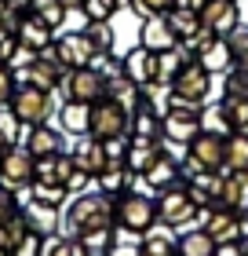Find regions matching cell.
<instances>
[{
    "label": "cell",
    "instance_id": "obj_50",
    "mask_svg": "<svg viewBox=\"0 0 248 256\" xmlns=\"http://www.w3.org/2000/svg\"><path fill=\"white\" fill-rule=\"evenodd\" d=\"M7 4H15V8H22V11H29V4H33V0H7Z\"/></svg>",
    "mask_w": 248,
    "mask_h": 256
},
{
    "label": "cell",
    "instance_id": "obj_19",
    "mask_svg": "<svg viewBox=\"0 0 248 256\" xmlns=\"http://www.w3.org/2000/svg\"><path fill=\"white\" fill-rule=\"evenodd\" d=\"M143 180L150 183L153 190H168L172 183H179V158L168 150V143L157 150V158L150 161V168L143 172Z\"/></svg>",
    "mask_w": 248,
    "mask_h": 256
},
{
    "label": "cell",
    "instance_id": "obj_39",
    "mask_svg": "<svg viewBox=\"0 0 248 256\" xmlns=\"http://www.w3.org/2000/svg\"><path fill=\"white\" fill-rule=\"evenodd\" d=\"M230 52H234V62L248 66V22H238V30L230 33Z\"/></svg>",
    "mask_w": 248,
    "mask_h": 256
},
{
    "label": "cell",
    "instance_id": "obj_32",
    "mask_svg": "<svg viewBox=\"0 0 248 256\" xmlns=\"http://www.w3.org/2000/svg\"><path fill=\"white\" fill-rule=\"evenodd\" d=\"M139 252L143 256H175V238L168 234V230H146Z\"/></svg>",
    "mask_w": 248,
    "mask_h": 256
},
{
    "label": "cell",
    "instance_id": "obj_46",
    "mask_svg": "<svg viewBox=\"0 0 248 256\" xmlns=\"http://www.w3.org/2000/svg\"><path fill=\"white\" fill-rule=\"evenodd\" d=\"M106 256H143V252H139L135 246H121V242H113V246H110V252H106Z\"/></svg>",
    "mask_w": 248,
    "mask_h": 256
},
{
    "label": "cell",
    "instance_id": "obj_36",
    "mask_svg": "<svg viewBox=\"0 0 248 256\" xmlns=\"http://www.w3.org/2000/svg\"><path fill=\"white\" fill-rule=\"evenodd\" d=\"M84 37L91 40L95 55L113 52V26H110V22H88V26H84Z\"/></svg>",
    "mask_w": 248,
    "mask_h": 256
},
{
    "label": "cell",
    "instance_id": "obj_47",
    "mask_svg": "<svg viewBox=\"0 0 248 256\" xmlns=\"http://www.w3.org/2000/svg\"><path fill=\"white\" fill-rule=\"evenodd\" d=\"M172 8H179V11H194V15H201V8H205V0H175Z\"/></svg>",
    "mask_w": 248,
    "mask_h": 256
},
{
    "label": "cell",
    "instance_id": "obj_8",
    "mask_svg": "<svg viewBox=\"0 0 248 256\" xmlns=\"http://www.w3.org/2000/svg\"><path fill=\"white\" fill-rule=\"evenodd\" d=\"M172 92H175L179 99H186V102H197V106H205L208 96H212V74L194 59V62H186L179 74H175Z\"/></svg>",
    "mask_w": 248,
    "mask_h": 256
},
{
    "label": "cell",
    "instance_id": "obj_24",
    "mask_svg": "<svg viewBox=\"0 0 248 256\" xmlns=\"http://www.w3.org/2000/svg\"><path fill=\"white\" fill-rule=\"evenodd\" d=\"M69 172H73V158L66 154H51V158H37V172H33V180L37 183H55V187H66Z\"/></svg>",
    "mask_w": 248,
    "mask_h": 256
},
{
    "label": "cell",
    "instance_id": "obj_44",
    "mask_svg": "<svg viewBox=\"0 0 248 256\" xmlns=\"http://www.w3.org/2000/svg\"><path fill=\"white\" fill-rule=\"evenodd\" d=\"M40 252H44V238L29 230V234H26V238H22L18 246H15V252H11V256H40Z\"/></svg>",
    "mask_w": 248,
    "mask_h": 256
},
{
    "label": "cell",
    "instance_id": "obj_12",
    "mask_svg": "<svg viewBox=\"0 0 248 256\" xmlns=\"http://www.w3.org/2000/svg\"><path fill=\"white\" fill-rule=\"evenodd\" d=\"M55 52H58V59H62V66H66V70L91 66V59H95V48H91V40L84 37V30L55 33Z\"/></svg>",
    "mask_w": 248,
    "mask_h": 256
},
{
    "label": "cell",
    "instance_id": "obj_38",
    "mask_svg": "<svg viewBox=\"0 0 248 256\" xmlns=\"http://www.w3.org/2000/svg\"><path fill=\"white\" fill-rule=\"evenodd\" d=\"M26 59H33V55H26V52L18 48V37H15V33L0 30V62L15 66V62H26Z\"/></svg>",
    "mask_w": 248,
    "mask_h": 256
},
{
    "label": "cell",
    "instance_id": "obj_37",
    "mask_svg": "<svg viewBox=\"0 0 248 256\" xmlns=\"http://www.w3.org/2000/svg\"><path fill=\"white\" fill-rule=\"evenodd\" d=\"M223 110H227V121L234 132H245L248 136V99H230V96H223Z\"/></svg>",
    "mask_w": 248,
    "mask_h": 256
},
{
    "label": "cell",
    "instance_id": "obj_17",
    "mask_svg": "<svg viewBox=\"0 0 248 256\" xmlns=\"http://www.w3.org/2000/svg\"><path fill=\"white\" fill-rule=\"evenodd\" d=\"M22 146L29 150L33 158H51V154H62V128H51V124H33L26 128L22 136Z\"/></svg>",
    "mask_w": 248,
    "mask_h": 256
},
{
    "label": "cell",
    "instance_id": "obj_2",
    "mask_svg": "<svg viewBox=\"0 0 248 256\" xmlns=\"http://www.w3.org/2000/svg\"><path fill=\"white\" fill-rule=\"evenodd\" d=\"M55 92H40V88H15V96H11V102L7 106L15 110V118L26 124V128H33V124H48L51 118H55Z\"/></svg>",
    "mask_w": 248,
    "mask_h": 256
},
{
    "label": "cell",
    "instance_id": "obj_14",
    "mask_svg": "<svg viewBox=\"0 0 248 256\" xmlns=\"http://www.w3.org/2000/svg\"><path fill=\"white\" fill-rule=\"evenodd\" d=\"M139 180H143V176L128 168V161H110V165L95 176V187L102 194H110V198H124V194H132V187Z\"/></svg>",
    "mask_w": 248,
    "mask_h": 256
},
{
    "label": "cell",
    "instance_id": "obj_28",
    "mask_svg": "<svg viewBox=\"0 0 248 256\" xmlns=\"http://www.w3.org/2000/svg\"><path fill=\"white\" fill-rule=\"evenodd\" d=\"M26 194H29V202L55 205V208H62V205L69 202V190H66V187H55V183H37V180L26 187Z\"/></svg>",
    "mask_w": 248,
    "mask_h": 256
},
{
    "label": "cell",
    "instance_id": "obj_40",
    "mask_svg": "<svg viewBox=\"0 0 248 256\" xmlns=\"http://www.w3.org/2000/svg\"><path fill=\"white\" fill-rule=\"evenodd\" d=\"M22 212V202H18V190L15 187H7V183H0V224L11 216H18Z\"/></svg>",
    "mask_w": 248,
    "mask_h": 256
},
{
    "label": "cell",
    "instance_id": "obj_13",
    "mask_svg": "<svg viewBox=\"0 0 248 256\" xmlns=\"http://www.w3.org/2000/svg\"><path fill=\"white\" fill-rule=\"evenodd\" d=\"M157 70H161V55L143 48V44H135L132 52H124V77L135 80L139 88H146L157 80Z\"/></svg>",
    "mask_w": 248,
    "mask_h": 256
},
{
    "label": "cell",
    "instance_id": "obj_35",
    "mask_svg": "<svg viewBox=\"0 0 248 256\" xmlns=\"http://www.w3.org/2000/svg\"><path fill=\"white\" fill-rule=\"evenodd\" d=\"M113 242L117 238H113V227H110V230H88V234H80L77 246L84 249V256H106Z\"/></svg>",
    "mask_w": 248,
    "mask_h": 256
},
{
    "label": "cell",
    "instance_id": "obj_11",
    "mask_svg": "<svg viewBox=\"0 0 248 256\" xmlns=\"http://www.w3.org/2000/svg\"><path fill=\"white\" fill-rule=\"evenodd\" d=\"M186 154L194 161H201V168L219 172V168H227V136H216V132H205V128H201L197 139L186 146Z\"/></svg>",
    "mask_w": 248,
    "mask_h": 256
},
{
    "label": "cell",
    "instance_id": "obj_43",
    "mask_svg": "<svg viewBox=\"0 0 248 256\" xmlns=\"http://www.w3.org/2000/svg\"><path fill=\"white\" fill-rule=\"evenodd\" d=\"M15 66H7V62H0V106L4 102H11V96H15Z\"/></svg>",
    "mask_w": 248,
    "mask_h": 256
},
{
    "label": "cell",
    "instance_id": "obj_49",
    "mask_svg": "<svg viewBox=\"0 0 248 256\" xmlns=\"http://www.w3.org/2000/svg\"><path fill=\"white\" fill-rule=\"evenodd\" d=\"M66 4V11H80V4H84V0H62Z\"/></svg>",
    "mask_w": 248,
    "mask_h": 256
},
{
    "label": "cell",
    "instance_id": "obj_22",
    "mask_svg": "<svg viewBox=\"0 0 248 256\" xmlns=\"http://www.w3.org/2000/svg\"><path fill=\"white\" fill-rule=\"evenodd\" d=\"M197 62L208 70L212 77L216 74H227V70L234 66V52H230V40L227 37H208L205 44L197 48Z\"/></svg>",
    "mask_w": 248,
    "mask_h": 256
},
{
    "label": "cell",
    "instance_id": "obj_16",
    "mask_svg": "<svg viewBox=\"0 0 248 256\" xmlns=\"http://www.w3.org/2000/svg\"><path fill=\"white\" fill-rule=\"evenodd\" d=\"M139 44L150 48V52H157V55L168 52V48H175L179 37H175L168 15H150V18H143V26H139Z\"/></svg>",
    "mask_w": 248,
    "mask_h": 256
},
{
    "label": "cell",
    "instance_id": "obj_1",
    "mask_svg": "<svg viewBox=\"0 0 248 256\" xmlns=\"http://www.w3.org/2000/svg\"><path fill=\"white\" fill-rule=\"evenodd\" d=\"M117 224V198L102 194V190H84V194H73L69 208L58 220V238L66 242H80V234L88 230H110Z\"/></svg>",
    "mask_w": 248,
    "mask_h": 256
},
{
    "label": "cell",
    "instance_id": "obj_30",
    "mask_svg": "<svg viewBox=\"0 0 248 256\" xmlns=\"http://www.w3.org/2000/svg\"><path fill=\"white\" fill-rule=\"evenodd\" d=\"M22 136H26V124H22L18 118H15V110L7 106H0V146H15V143H22Z\"/></svg>",
    "mask_w": 248,
    "mask_h": 256
},
{
    "label": "cell",
    "instance_id": "obj_10",
    "mask_svg": "<svg viewBox=\"0 0 248 256\" xmlns=\"http://www.w3.org/2000/svg\"><path fill=\"white\" fill-rule=\"evenodd\" d=\"M241 22L238 0H205L201 8V26H205L212 37H230Z\"/></svg>",
    "mask_w": 248,
    "mask_h": 256
},
{
    "label": "cell",
    "instance_id": "obj_3",
    "mask_svg": "<svg viewBox=\"0 0 248 256\" xmlns=\"http://www.w3.org/2000/svg\"><path fill=\"white\" fill-rule=\"evenodd\" d=\"M58 92H62V99H73V102H88V106H95L99 99H106V80H102L91 66H77V70H66V74H62Z\"/></svg>",
    "mask_w": 248,
    "mask_h": 256
},
{
    "label": "cell",
    "instance_id": "obj_29",
    "mask_svg": "<svg viewBox=\"0 0 248 256\" xmlns=\"http://www.w3.org/2000/svg\"><path fill=\"white\" fill-rule=\"evenodd\" d=\"M227 168L230 172H248V136L245 132L227 136Z\"/></svg>",
    "mask_w": 248,
    "mask_h": 256
},
{
    "label": "cell",
    "instance_id": "obj_20",
    "mask_svg": "<svg viewBox=\"0 0 248 256\" xmlns=\"http://www.w3.org/2000/svg\"><path fill=\"white\" fill-rule=\"evenodd\" d=\"M55 118H58V128H62V136H88V128H91V106L88 102H73V99H62V106L55 110Z\"/></svg>",
    "mask_w": 248,
    "mask_h": 256
},
{
    "label": "cell",
    "instance_id": "obj_7",
    "mask_svg": "<svg viewBox=\"0 0 248 256\" xmlns=\"http://www.w3.org/2000/svg\"><path fill=\"white\" fill-rule=\"evenodd\" d=\"M128 124H132V114H128L121 102H113V99H99L95 106H91V128H88V136H95V139H121L128 136Z\"/></svg>",
    "mask_w": 248,
    "mask_h": 256
},
{
    "label": "cell",
    "instance_id": "obj_27",
    "mask_svg": "<svg viewBox=\"0 0 248 256\" xmlns=\"http://www.w3.org/2000/svg\"><path fill=\"white\" fill-rule=\"evenodd\" d=\"M29 234V224H26V216H11V220H4V224H0V256H11L15 252V246L22 238Z\"/></svg>",
    "mask_w": 248,
    "mask_h": 256
},
{
    "label": "cell",
    "instance_id": "obj_6",
    "mask_svg": "<svg viewBox=\"0 0 248 256\" xmlns=\"http://www.w3.org/2000/svg\"><path fill=\"white\" fill-rule=\"evenodd\" d=\"M117 224L124 230H132V234H146L157 224V202L146 194H135V190L117 198Z\"/></svg>",
    "mask_w": 248,
    "mask_h": 256
},
{
    "label": "cell",
    "instance_id": "obj_5",
    "mask_svg": "<svg viewBox=\"0 0 248 256\" xmlns=\"http://www.w3.org/2000/svg\"><path fill=\"white\" fill-rule=\"evenodd\" d=\"M157 220L164 227H186V224H194V220H201V208L190 202L183 180L172 183L168 190H161V198H157Z\"/></svg>",
    "mask_w": 248,
    "mask_h": 256
},
{
    "label": "cell",
    "instance_id": "obj_21",
    "mask_svg": "<svg viewBox=\"0 0 248 256\" xmlns=\"http://www.w3.org/2000/svg\"><path fill=\"white\" fill-rule=\"evenodd\" d=\"M15 37H18V48L26 52V55H37L40 48H48V44L55 40V30L48 26V22H40V18L29 11V15L22 18V26H18Z\"/></svg>",
    "mask_w": 248,
    "mask_h": 256
},
{
    "label": "cell",
    "instance_id": "obj_45",
    "mask_svg": "<svg viewBox=\"0 0 248 256\" xmlns=\"http://www.w3.org/2000/svg\"><path fill=\"white\" fill-rule=\"evenodd\" d=\"M216 256H245L241 242H223V246H216Z\"/></svg>",
    "mask_w": 248,
    "mask_h": 256
},
{
    "label": "cell",
    "instance_id": "obj_48",
    "mask_svg": "<svg viewBox=\"0 0 248 256\" xmlns=\"http://www.w3.org/2000/svg\"><path fill=\"white\" fill-rule=\"evenodd\" d=\"M110 8L113 11H124V8H132V0H110Z\"/></svg>",
    "mask_w": 248,
    "mask_h": 256
},
{
    "label": "cell",
    "instance_id": "obj_18",
    "mask_svg": "<svg viewBox=\"0 0 248 256\" xmlns=\"http://www.w3.org/2000/svg\"><path fill=\"white\" fill-rule=\"evenodd\" d=\"M201 227L216 238V246H223V242H238V212L227 208V205L205 208V212H201Z\"/></svg>",
    "mask_w": 248,
    "mask_h": 256
},
{
    "label": "cell",
    "instance_id": "obj_25",
    "mask_svg": "<svg viewBox=\"0 0 248 256\" xmlns=\"http://www.w3.org/2000/svg\"><path fill=\"white\" fill-rule=\"evenodd\" d=\"M219 205L234 208V212H245L248 208V172H230L223 176V190H219Z\"/></svg>",
    "mask_w": 248,
    "mask_h": 256
},
{
    "label": "cell",
    "instance_id": "obj_52",
    "mask_svg": "<svg viewBox=\"0 0 248 256\" xmlns=\"http://www.w3.org/2000/svg\"><path fill=\"white\" fill-rule=\"evenodd\" d=\"M238 4H241V0H238Z\"/></svg>",
    "mask_w": 248,
    "mask_h": 256
},
{
    "label": "cell",
    "instance_id": "obj_15",
    "mask_svg": "<svg viewBox=\"0 0 248 256\" xmlns=\"http://www.w3.org/2000/svg\"><path fill=\"white\" fill-rule=\"evenodd\" d=\"M69 158H73V165L84 168L91 180H95L99 172L110 165V154H106L102 139H95V136H80L77 143H73V150H69Z\"/></svg>",
    "mask_w": 248,
    "mask_h": 256
},
{
    "label": "cell",
    "instance_id": "obj_9",
    "mask_svg": "<svg viewBox=\"0 0 248 256\" xmlns=\"http://www.w3.org/2000/svg\"><path fill=\"white\" fill-rule=\"evenodd\" d=\"M33 172H37V158H33L22 143L4 150V158H0V183L22 190V187H29V183H33Z\"/></svg>",
    "mask_w": 248,
    "mask_h": 256
},
{
    "label": "cell",
    "instance_id": "obj_33",
    "mask_svg": "<svg viewBox=\"0 0 248 256\" xmlns=\"http://www.w3.org/2000/svg\"><path fill=\"white\" fill-rule=\"evenodd\" d=\"M223 96H230V99H248V66L234 62L227 74H223Z\"/></svg>",
    "mask_w": 248,
    "mask_h": 256
},
{
    "label": "cell",
    "instance_id": "obj_23",
    "mask_svg": "<svg viewBox=\"0 0 248 256\" xmlns=\"http://www.w3.org/2000/svg\"><path fill=\"white\" fill-rule=\"evenodd\" d=\"M22 216H26V224H29L33 234H40V238H55V234H58V220H62V208H55V205H40V202H26Z\"/></svg>",
    "mask_w": 248,
    "mask_h": 256
},
{
    "label": "cell",
    "instance_id": "obj_26",
    "mask_svg": "<svg viewBox=\"0 0 248 256\" xmlns=\"http://www.w3.org/2000/svg\"><path fill=\"white\" fill-rule=\"evenodd\" d=\"M175 252L179 256H216V238H212L205 227L201 230H183V234L175 238Z\"/></svg>",
    "mask_w": 248,
    "mask_h": 256
},
{
    "label": "cell",
    "instance_id": "obj_42",
    "mask_svg": "<svg viewBox=\"0 0 248 256\" xmlns=\"http://www.w3.org/2000/svg\"><path fill=\"white\" fill-rule=\"evenodd\" d=\"M175 0H132V11L139 18H150V15H168Z\"/></svg>",
    "mask_w": 248,
    "mask_h": 256
},
{
    "label": "cell",
    "instance_id": "obj_4",
    "mask_svg": "<svg viewBox=\"0 0 248 256\" xmlns=\"http://www.w3.org/2000/svg\"><path fill=\"white\" fill-rule=\"evenodd\" d=\"M66 66L55 59H44V55H33L26 62H15V84L18 88H40V92H58V80H62Z\"/></svg>",
    "mask_w": 248,
    "mask_h": 256
},
{
    "label": "cell",
    "instance_id": "obj_34",
    "mask_svg": "<svg viewBox=\"0 0 248 256\" xmlns=\"http://www.w3.org/2000/svg\"><path fill=\"white\" fill-rule=\"evenodd\" d=\"M201 128H205V132H216V136H230V132H234L230 121H227V110H223V102L201 106Z\"/></svg>",
    "mask_w": 248,
    "mask_h": 256
},
{
    "label": "cell",
    "instance_id": "obj_31",
    "mask_svg": "<svg viewBox=\"0 0 248 256\" xmlns=\"http://www.w3.org/2000/svg\"><path fill=\"white\" fill-rule=\"evenodd\" d=\"M29 11H33V15H37L40 22H48V26H51L55 33H58V26H62V22H66V15H69L62 0H33V4H29Z\"/></svg>",
    "mask_w": 248,
    "mask_h": 256
},
{
    "label": "cell",
    "instance_id": "obj_41",
    "mask_svg": "<svg viewBox=\"0 0 248 256\" xmlns=\"http://www.w3.org/2000/svg\"><path fill=\"white\" fill-rule=\"evenodd\" d=\"M80 15L88 22H110L117 11L110 8V0H84V4H80Z\"/></svg>",
    "mask_w": 248,
    "mask_h": 256
},
{
    "label": "cell",
    "instance_id": "obj_51",
    "mask_svg": "<svg viewBox=\"0 0 248 256\" xmlns=\"http://www.w3.org/2000/svg\"><path fill=\"white\" fill-rule=\"evenodd\" d=\"M175 256H179V252H175Z\"/></svg>",
    "mask_w": 248,
    "mask_h": 256
}]
</instances>
